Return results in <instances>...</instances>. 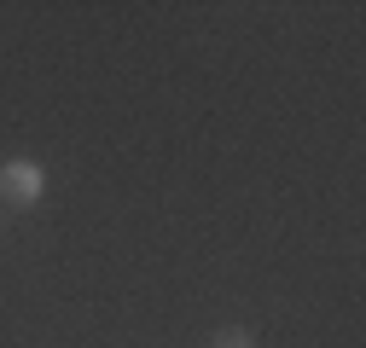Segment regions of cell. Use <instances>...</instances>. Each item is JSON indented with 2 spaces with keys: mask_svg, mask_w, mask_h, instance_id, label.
Here are the masks:
<instances>
[{
  "mask_svg": "<svg viewBox=\"0 0 366 348\" xmlns=\"http://www.w3.org/2000/svg\"><path fill=\"white\" fill-rule=\"evenodd\" d=\"M209 348H256V337H250L244 325H221V331L209 337Z\"/></svg>",
  "mask_w": 366,
  "mask_h": 348,
  "instance_id": "cell-2",
  "label": "cell"
},
{
  "mask_svg": "<svg viewBox=\"0 0 366 348\" xmlns=\"http://www.w3.org/2000/svg\"><path fill=\"white\" fill-rule=\"evenodd\" d=\"M41 198H47V168H41L35 157H6L0 163V209H35Z\"/></svg>",
  "mask_w": 366,
  "mask_h": 348,
  "instance_id": "cell-1",
  "label": "cell"
},
{
  "mask_svg": "<svg viewBox=\"0 0 366 348\" xmlns=\"http://www.w3.org/2000/svg\"><path fill=\"white\" fill-rule=\"evenodd\" d=\"M0 227H6V209H0Z\"/></svg>",
  "mask_w": 366,
  "mask_h": 348,
  "instance_id": "cell-3",
  "label": "cell"
}]
</instances>
